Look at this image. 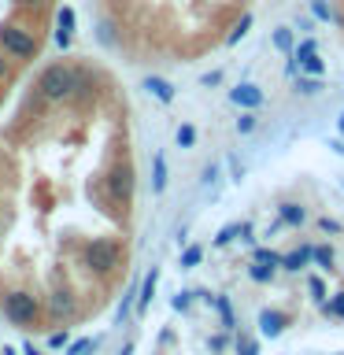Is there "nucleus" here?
I'll use <instances>...</instances> for the list:
<instances>
[{
  "mask_svg": "<svg viewBox=\"0 0 344 355\" xmlns=\"http://www.w3.org/2000/svg\"><path fill=\"white\" fill-rule=\"evenodd\" d=\"M37 89L44 100H67L78 89V71L67 63H49L37 78Z\"/></svg>",
  "mask_w": 344,
  "mask_h": 355,
  "instance_id": "nucleus-1",
  "label": "nucleus"
},
{
  "mask_svg": "<svg viewBox=\"0 0 344 355\" xmlns=\"http://www.w3.org/2000/svg\"><path fill=\"white\" fill-rule=\"evenodd\" d=\"M152 189H155V193H163V189H166V159H163V155H155V159H152Z\"/></svg>",
  "mask_w": 344,
  "mask_h": 355,
  "instance_id": "nucleus-16",
  "label": "nucleus"
},
{
  "mask_svg": "<svg viewBox=\"0 0 344 355\" xmlns=\"http://www.w3.org/2000/svg\"><path fill=\"white\" fill-rule=\"evenodd\" d=\"M193 144H196V130L182 126V130H178V148H193Z\"/></svg>",
  "mask_w": 344,
  "mask_h": 355,
  "instance_id": "nucleus-26",
  "label": "nucleus"
},
{
  "mask_svg": "<svg viewBox=\"0 0 344 355\" xmlns=\"http://www.w3.org/2000/svg\"><path fill=\"white\" fill-rule=\"evenodd\" d=\"M215 307H218L222 322H226V329H237V315H233V304H230V296H218V300H215Z\"/></svg>",
  "mask_w": 344,
  "mask_h": 355,
  "instance_id": "nucleus-19",
  "label": "nucleus"
},
{
  "mask_svg": "<svg viewBox=\"0 0 344 355\" xmlns=\"http://www.w3.org/2000/svg\"><path fill=\"white\" fill-rule=\"evenodd\" d=\"M19 4H26V8H41L44 0H19Z\"/></svg>",
  "mask_w": 344,
  "mask_h": 355,
  "instance_id": "nucleus-34",
  "label": "nucleus"
},
{
  "mask_svg": "<svg viewBox=\"0 0 344 355\" xmlns=\"http://www.w3.org/2000/svg\"><path fill=\"white\" fill-rule=\"evenodd\" d=\"M322 89H326V82H322L318 74L315 78H296V93L300 96H315V93H322Z\"/></svg>",
  "mask_w": 344,
  "mask_h": 355,
  "instance_id": "nucleus-17",
  "label": "nucleus"
},
{
  "mask_svg": "<svg viewBox=\"0 0 344 355\" xmlns=\"http://www.w3.org/2000/svg\"><path fill=\"white\" fill-rule=\"evenodd\" d=\"M108 196L115 200V204H130V196H133V171H130V163H115L108 171Z\"/></svg>",
  "mask_w": 344,
  "mask_h": 355,
  "instance_id": "nucleus-5",
  "label": "nucleus"
},
{
  "mask_svg": "<svg viewBox=\"0 0 344 355\" xmlns=\"http://www.w3.org/2000/svg\"><path fill=\"white\" fill-rule=\"evenodd\" d=\"M0 52L11 60H33L37 55V37L15 22H0Z\"/></svg>",
  "mask_w": 344,
  "mask_h": 355,
  "instance_id": "nucleus-2",
  "label": "nucleus"
},
{
  "mask_svg": "<svg viewBox=\"0 0 344 355\" xmlns=\"http://www.w3.org/2000/svg\"><path fill=\"white\" fill-rule=\"evenodd\" d=\"M311 263H318L322 270H333V252L326 244H318V248H311Z\"/></svg>",
  "mask_w": 344,
  "mask_h": 355,
  "instance_id": "nucleus-20",
  "label": "nucleus"
},
{
  "mask_svg": "<svg viewBox=\"0 0 344 355\" xmlns=\"http://www.w3.org/2000/svg\"><path fill=\"white\" fill-rule=\"evenodd\" d=\"M337 130L344 133V111H341V119H337Z\"/></svg>",
  "mask_w": 344,
  "mask_h": 355,
  "instance_id": "nucleus-37",
  "label": "nucleus"
},
{
  "mask_svg": "<svg viewBox=\"0 0 344 355\" xmlns=\"http://www.w3.org/2000/svg\"><path fill=\"white\" fill-rule=\"evenodd\" d=\"M49 311L55 318H71L74 315V296L67 293V288H55V293L49 296Z\"/></svg>",
  "mask_w": 344,
  "mask_h": 355,
  "instance_id": "nucleus-9",
  "label": "nucleus"
},
{
  "mask_svg": "<svg viewBox=\"0 0 344 355\" xmlns=\"http://www.w3.org/2000/svg\"><path fill=\"white\" fill-rule=\"evenodd\" d=\"M255 263H266V266H282V255H274L270 248H255Z\"/></svg>",
  "mask_w": 344,
  "mask_h": 355,
  "instance_id": "nucleus-29",
  "label": "nucleus"
},
{
  "mask_svg": "<svg viewBox=\"0 0 344 355\" xmlns=\"http://www.w3.org/2000/svg\"><path fill=\"white\" fill-rule=\"evenodd\" d=\"M96 41L100 44H115V26H111V22H100V26H96Z\"/></svg>",
  "mask_w": 344,
  "mask_h": 355,
  "instance_id": "nucleus-28",
  "label": "nucleus"
},
{
  "mask_svg": "<svg viewBox=\"0 0 344 355\" xmlns=\"http://www.w3.org/2000/svg\"><path fill=\"white\" fill-rule=\"evenodd\" d=\"M237 355H259V344L241 333V337H237Z\"/></svg>",
  "mask_w": 344,
  "mask_h": 355,
  "instance_id": "nucleus-27",
  "label": "nucleus"
},
{
  "mask_svg": "<svg viewBox=\"0 0 344 355\" xmlns=\"http://www.w3.org/2000/svg\"><path fill=\"white\" fill-rule=\"evenodd\" d=\"M71 37H74V8H60L55 11V44H60V49H67V44H71Z\"/></svg>",
  "mask_w": 344,
  "mask_h": 355,
  "instance_id": "nucleus-8",
  "label": "nucleus"
},
{
  "mask_svg": "<svg viewBox=\"0 0 344 355\" xmlns=\"http://www.w3.org/2000/svg\"><path fill=\"white\" fill-rule=\"evenodd\" d=\"M93 344H96V340H89V337H82V340L67 344V355H85V352H93Z\"/></svg>",
  "mask_w": 344,
  "mask_h": 355,
  "instance_id": "nucleus-30",
  "label": "nucleus"
},
{
  "mask_svg": "<svg viewBox=\"0 0 344 355\" xmlns=\"http://www.w3.org/2000/svg\"><path fill=\"white\" fill-rule=\"evenodd\" d=\"M248 274L255 277V282H270V277H274V266H266V263H252V266H248Z\"/></svg>",
  "mask_w": 344,
  "mask_h": 355,
  "instance_id": "nucleus-25",
  "label": "nucleus"
},
{
  "mask_svg": "<svg viewBox=\"0 0 344 355\" xmlns=\"http://www.w3.org/2000/svg\"><path fill=\"white\" fill-rule=\"evenodd\" d=\"M270 44H274V49L282 52V55H289V52L296 49V33H293V26H277V30L270 33Z\"/></svg>",
  "mask_w": 344,
  "mask_h": 355,
  "instance_id": "nucleus-10",
  "label": "nucleus"
},
{
  "mask_svg": "<svg viewBox=\"0 0 344 355\" xmlns=\"http://www.w3.org/2000/svg\"><path fill=\"white\" fill-rule=\"evenodd\" d=\"M296 63H300V71H307V74H322V60H318V41L315 37H307V41H300L296 49Z\"/></svg>",
  "mask_w": 344,
  "mask_h": 355,
  "instance_id": "nucleus-6",
  "label": "nucleus"
},
{
  "mask_svg": "<svg viewBox=\"0 0 344 355\" xmlns=\"http://www.w3.org/2000/svg\"><path fill=\"white\" fill-rule=\"evenodd\" d=\"M82 255H85V266H89V270H93V274H108L111 266L119 263V248H115V244H111V241H104V237L89 241Z\"/></svg>",
  "mask_w": 344,
  "mask_h": 355,
  "instance_id": "nucleus-4",
  "label": "nucleus"
},
{
  "mask_svg": "<svg viewBox=\"0 0 344 355\" xmlns=\"http://www.w3.org/2000/svg\"><path fill=\"white\" fill-rule=\"evenodd\" d=\"M326 311H333V315H344V293H337V300H333V304H322Z\"/></svg>",
  "mask_w": 344,
  "mask_h": 355,
  "instance_id": "nucleus-32",
  "label": "nucleus"
},
{
  "mask_svg": "<svg viewBox=\"0 0 344 355\" xmlns=\"http://www.w3.org/2000/svg\"><path fill=\"white\" fill-rule=\"evenodd\" d=\"M230 104H237V107H244V111H255V107L263 104V89L252 85V82L233 85V89H230Z\"/></svg>",
  "mask_w": 344,
  "mask_h": 355,
  "instance_id": "nucleus-7",
  "label": "nucleus"
},
{
  "mask_svg": "<svg viewBox=\"0 0 344 355\" xmlns=\"http://www.w3.org/2000/svg\"><path fill=\"white\" fill-rule=\"evenodd\" d=\"M49 344H52V348H63V344H67V337H63V333H52V337H49Z\"/></svg>",
  "mask_w": 344,
  "mask_h": 355,
  "instance_id": "nucleus-33",
  "label": "nucleus"
},
{
  "mask_svg": "<svg viewBox=\"0 0 344 355\" xmlns=\"http://www.w3.org/2000/svg\"><path fill=\"white\" fill-rule=\"evenodd\" d=\"M259 326H263V333H266V337H277V333H282V326H285V318L277 315L274 307H266L263 315H259Z\"/></svg>",
  "mask_w": 344,
  "mask_h": 355,
  "instance_id": "nucleus-12",
  "label": "nucleus"
},
{
  "mask_svg": "<svg viewBox=\"0 0 344 355\" xmlns=\"http://www.w3.org/2000/svg\"><path fill=\"white\" fill-rule=\"evenodd\" d=\"M155 282H160V270H155V266H152V270H148V274H144V285H141V300H137V311H144V307H148V304H152V293H155Z\"/></svg>",
  "mask_w": 344,
  "mask_h": 355,
  "instance_id": "nucleus-14",
  "label": "nucleus"
},
{
  "mask_svg": "<svg viewBox=\"0 0 344 355\" xmlns=\"http://www.w3.org/2000/svg\"><path fill=\"white\" fill-rule=\"evenodd\" d=\"M130 352H133V348H130V344H126V348H122V355H130Z\"/></svg>",
  "mask_w": 344,
  "mask_h": 355,
  "instance_id": "nucleus-38",
  "label": "nucleus"
},
{
  "mask_svg": "<svg viewBox=\"0 0 344 355\" xmlns=\"http://www.w3.org/2000/svg\"><path fill=\"white\" fill-rule=\"evenodd\" d=\"M311 15H315L318 22H329V19H333V11H329L326 0H311Z\"/></svg>",
  "mask_w": 344,
  "mask_h": 355,
  "instance_id": "nucleus-24",
  "label": "nucleus"
},
{
  "mask_svg": "<svg viewBox=\"0 0 344 355\" xmlns=\"http://www.w3.org/2000/svg\"><path fill=\"white\" fill-rule=\"evenodd\" d=\"M4 315L15 322V326H33V322L41 318V307H37V300H33L30 293L15 288V293L4 296Z\"/></svg>",
  "mask_w": 344,
  "mask_h": 355,
  "instance_id": "nucleus-3",
  "label": "nucleus"
},
{
  "mask_svg": "<svg viewBox=\"0 0 344 355\" xmlns=\"http://www.w3.org/2000/svg\"><path fill=\"white\" fill-rule=\"evenodd\" d=\"M304 218H307V211L300 204H285L282 207V222H289V226H304Z\"/></svg>",
  "mask_w": 344,
  "mask_h": 355,
  "instance_id": "nucleus-18",
  "label": "nucleus"
},
{
  "mask_svg": "<svg viewBox=\"0 0 344 355\" xmlns=\"http://www.w3.org/2000/svg\"><path fill=\"white\" fill-rule=\"evenodd\" d=\"M144 89H148L160 104H171V100H174V85L163 82V78H144Z\"/></svg>",
  "mask_w": 344,
  "mask_h": 355,
  "instance_id": "nucleus-11",
  "label": "nucleus"
},
{
  "mask_svg": "<svg viewBox=\"0 0 344 355\" xmlns=\"http://www.w3.org/2000/svg\"><path fill=\"white\" fill-rule=\"evenodd\" d=\"M241 230H244V222H237V226H222V230L215 233V244H230V241L237 237Z\"/></svg>",
  "mask_w": 344,
  "mask_h": 355,
  "instance_id": "nucleus-23",
  "label": "nucleus"
},
{
  "mask_svg": "<svg viewBox=\"0 0 344 355\" xmlns=\"http://www.w3.org/2000/svg\"><path fill=\"white\" fill-rule=\"evenodd\" d=\"M307 293L315 296L318 304H326V282H322V277H315V274L307 277Z\"/></svg>",
  "mask_w": 344,
  "mask_h": 355,
  "instance_id": "nucleus-22",
  "label": "nucleus"
},
{
  "mask_svg": "<svg viewBox=\"0 0 344 355\" xmlns=\"http://www.w3.org/2000/svg\"><path fill=\"white\" fill-rule=\"evenodd\" d=\"M307 259H311V244H304V248L282 255V266H285V270H300V266H304Z\"/></svg>",
  "mask_w": 344,
  "mask_h": 355,
  "instance_id": "nucleus-15",
  "label": "nucleus"
},
{
  "mask_svg": "<svg viewBox=\"0 0 344 355\" xmlns=\"http://www.w3.org/2000/svg\"><path fill=\"white\" fill-rule=\"evenodd\" d=\"M26 355H41L37 348H33V344H26Z\"/></svg>",
  "mask_w": 344,
  "mask_h": 355,
  "instance_id": "nucleus-36",
  "label": "nucleus"
},
{
  "mask_svg": "<svg viewBox=\"0 0 344 355\" xmlns=\"http://www.w3.org/2000/svg\"><path fill=\"white\" fill-rule=\"evenodd\" d=\"M0 78H8V60L0 55Z\"/></svg>",
  "mask_w": 344,
  "mask_h": 355,
  "instance_id": "nucleus-35",
  "label": "nucleus"
},
{
  "mask_svg": "<svg viewBox=\"0 0 344 355\" xmlns=\"http://www.w3.org/2000/svg\"><path fill=\"white\" fill-rule=\"evenodd\" d=\"M200 259H204V248H200V244H193V248H185V252H182V266H185V270L200 266Z\"/></svg>",
  "mask_w": 344,
  "mask_h": 355,
  "instance_id": "nucleus-21",
  "label": "nucleus"
},
{
  "mask_svg": "<svg viewBox=\"0 0 344 355\" xmlns=\"http://www.w3.org/2000/svg\"><path fill=\"white\" fill-rule=\"evenodd\" d=\"M237 130H241V133H252V130H255V115H252V111H244V115L237 119Z\"/></svg>",
  "mask_w": 344,
  "mask_h": 355,
  "instance_id": "nucleus-31",
  "label": "nucleus"
},
{
  "mask_svg": "<svg viewBox=\"0 0 344 355\" xmlns=\"http://www.w3.org/2000/svg\"><path fill=\"white\" fill-rule=\"evenodd\" d=\"M252 22H255L252 15H241L237 22H233V30L226 33V49H233V44H241V41H244V33L252 30Z\"/></svg>",
  "mask_w": 344,
  "mask_h": 355,
  "instance_id": "nucleus-13",
  "label": "nucleus"
}]
</instances>
